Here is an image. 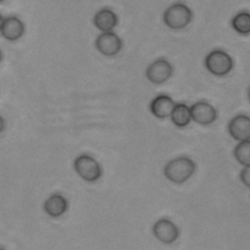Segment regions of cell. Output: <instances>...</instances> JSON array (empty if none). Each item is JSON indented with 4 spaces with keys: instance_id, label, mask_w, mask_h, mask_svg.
I'll use <instances>...</instances> for the list:
<instances>
[{
    "instance_id": "6da1fadb",
    "label": "cell",
    "mask_w": 250,
    "mask_h": 250,
    "mask_svg": "<svg viewBox=\"0 0 250 250\" xmlns=\"http://www.w3.org/2000/svg\"><path fill=\"white\" fill-rule=\"evenodd\" d=\"M196 165L193 160L187 156H179L170 160L165 165L164 175L170 182L183 184L193 175Z\"/></svg>"
},
{
    "instance_id": "7a4b0ae2",
    "label": "cell",
    "mask_w": 250,
    "mask_h": 250,
    "mask_svg": "<svg viewBox=\"0 0 250 250\" xmlns=\"http://www.w3.org/2000/svg\"><path fill=\"white\" fill-rule=\"evenodd\" d=\"M163 19L165 24L171 29H182L191 21L192 12L186 4L178 2L165 10Z\"/></svg>"
},
{
    "instance_id": "3957f363",
    "label": "cell",
    "mask_w": 250,
    "mask_h": 250,
    "mask_svg": "<svg viewBox=\"0 0 250 250\" xmlns=\"http://www.w3.org/2000/svg\"><path fill=\"white\" fill-rule=\"evenodd\" d=\"M74 168L78 175L85 182H96L101 178L103 174L100 164L89 155L78 156L74 160Z\"/></svg>"
},
{
    "instance_id": "277c9868",
    "label": "cell",
    "mask_w": 250,
    "mask_h": 250,
    "mask_svg": "<svg viewBox=\"0 0 250 250\" xmlns=\"http://www.w3.org/2000/svg\"><path fill=\"white\" fill-rule=\"evenodd\" d=\"M205 66L211 74L221 77L231 71L234 62L229 53L221 49H215L206 57Z\"/></svg>"
},
{
    "instance_id": "5b68a950",
    "label": "cell",
    "mask_w": 250,
    "mask_h": 250,
    "mask_svg": "<svg viewBox=\"0 0 250 250\" xmlns=\"http://www.w3.org/2000/svg\"><path fill=\"white\" fill-rule=\"evenodd\" d=\"M152 233L157 240L164 244H172L179 237V229L169 219L161 218L152 227Z\"/></svg>"
},
{
    "instance_id": "8992f818",
    "label": "cell",
    "mask_w": 250,
    "mask_h": 250,
    "mask_svg": "<svg viewBox=\"0 0 250 250\" xmlns=\"http://www.w3.org/2000/svg\"><path fill=\"white\" fill-rule=\"evenodd\" d=\"M173 74V66L165 59H158L152 62L147 68L146 78L153 84H160L165 83Z\"/></svg>"
},
{
    "instance_id": "52a82bcc",
    "label": "cell",
    "mask_w": 250,
    "mask_h": 250,
    "mask_svg": "<svg viewBox=\"0 0 250 250\" xmlns=\"http://www.w3.org/2000/svg\"><path fill=\"white\" fill-rule=\"evenodd\" d=\"M122 40L114 33L105 32L98 36L96 40V47L98 51L106 57H113L122 49Z\"/></svg>"
},
{
    "instance_id": "ba28073f",
    "label": "cell",
    "mask_w": 250,
    "mask_h": 250,
    "mask_svg": "<svg viewBox=\"0 0 250 250\" xmlns=\"http://www.w3.org/2000/svg\"><path fill=\"white\" fill-rule=\"evenodd\" d=\"M191 118L202 125L213 124L217 117V112L213 105L205 101L195 103L191 106Z\"/></svg>"
},
{
    "instance_id": "9c48e42d",
    "label": "cell",
    "mask_w": 250,
    "mask_h": 250,
    "mask_svg": "<svg viewBox=\"0 0 250 250\" xmlns=\"http://www.w3.org/2000/svg\"><path fill=\"white\" fill-rule=\"evenodd\" d=\"M0 21L1 34L6 40L17 41L23 36L25 31V26L21 20L14 16L6 18H3L1 16Z\"/></svg>"
},
{
    "instance_id": "30bf717a",
    "label": "cell",
    "mask_w": 250,
    "mask_h": 250,
    "mask_svg": "<svg viewBox=\"0 0 250 250\" xmlns=\"http://www.w3.org/2000/svg\"><path fill=\"white\" fill-rule=\"evenodd\" d=\"M230 136L239 143L250 140V117L239 114L231 119L229 124Z\"/></svg>"
},
{
    "instance_id": "8fae6325",
    "label": "cell",
    "mask_w": 250,
    "mask_h": 250,
    "mask_svg": "<svg viewBox=\"0 0 250 250\" xmlns=\"http://www.w3.org/2000/svg\"><path fill=\"white\" fill-rule=\"evenodd\" d=\"M174 100L167 95H160L152 100L150 104L151 113L159 119H165L170 117L174 110Z\"/></svg>"
},
{
    "instance_id": "7c38bea8",
    "label": "cell",
    "mask_w": 250,
    "mask_h": 250,
    "mask_svg": "<svg viewBox=\"0 0 250 250\" xmlns=\"http://www.w3.org/2000/svg\"><path fill=\"white\" fill-rule=\"evenodd\" d=\"M93 23L98 29L105 32H111L118 23L117 14L109 9H102L94 16Z\"/></svg>"
},
{
    "instance_id": "4fadbf2b",
    "label": "cell",
    "mask_w": 250,
    "mask_h": 250,
    "mask_svg": "<svg viewBox=\"0 0 250 250\" xmlns=\"http://www.w3.org/2000/svg\"><path fill=\"white\" fill-rule=\"evenodd\" d=\"M68 207L67 200L61 194H53L47 198L43 208L47 214L52 217H59L64 214Z\"/></svg>"
},
{
    "instance_id": "5bb4252c",
    "label": "cell",
    "mask_w": 250,
    "mask_h": 250,
    "mask_svg": "<svg viewBox=\"0 0 250 250\" xmlns=\"http://www.w3.org/2000/svg\"><path fill=\"white\" fill-rule=\"evenodd\" d=\"M170 118L173 124L177 127H186L192 120L191 107L185 104H176L170 115Z\"/></svg>"
},
{
    "instance_id": "9a60e30c",
    "label": "cell",
    "mask_w": 250,
    "mask_h": 250,
    "mask_svg": "<svg viewBox=\"0 0 250 250\" xmlns=\"http://www.w3.org/2000/svg\"><path fill=\"white\" fill-rule=\"evenodd\" d=\"M231 26L237 33L248 35L250 33V13L242 11L231 20Z\"/></svg>"
},
{
    "instance_id": "2e32d148",
    "label": "cell",
    "mask_w": 250,
    "mask_h": 250,
    "mask_svg": "<svg viewBox=\"0 0 250 250\" xmlns=\"http://www.w3.org/2000/svg\"><path fill=\"white\" fill-rule=\"evenodd\" d=\"M234 155L239 164L250 166V140L238 143L234 148Z\"/></svg>"
},
{
    "instance_id": "e0dca14e",
    "label": "cell",
    "mask_w": 250,
    "mask_h": 250,
    "mask_svg": "<svg viewBox=\"0 0 250 250\" xmlns=\"http://www.w3.org/2000/svg\"><path fill=\"white\" fill-rule=\"evenodd\" d=\"M240 178L245 186L250 188V166L245 167L240 173Z\"/></svg>"
},
{
    "instance_id": "ac0fdd59",
    "label": "cell",
    "mask_w": 250,
    "mask_h": 250,
    "mask_svg": "<svg viewBox=\"0 0 250 250\" xmlns=\"http://www.w3.org/2000/svg\"><path fill=\"white\" fill-rule=\"evenodd\" d=\"M248 98H249V100H250V88H249V90H248Z\"/></svg>"
},
{
    "instance_id": "d6986e66",
    "label": "cell",
    "mask_w": 250,
    "mask_h": 250,
    "mask_svg": "<svg viewBox=\"0 0 250 250\" xmlns=\"http://www.w3.org/2000/svg\"><path fill=\"white\" fill-rule=\"evenodd\" d=\"M0 250H4L3 248H1V249H0Z\"/></svg>"
}]
</instances>
